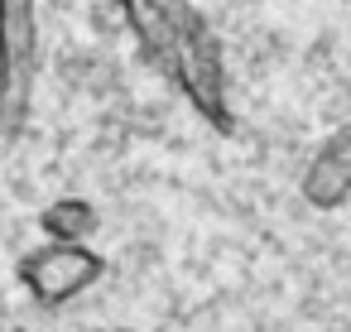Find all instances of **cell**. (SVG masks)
Listing matches in <instances>:
<instances>
[{
    "mask_svg": "<svg viewBox=\"0 0 351 332\" xmlns=\"http://www.w3.org/2000/svg\"><path fill=\"white\" fill-rule=\"evenodd\" d=\"M106 274V255L92 250L87 241H44L34 246L29 255H20L15 265V279L20 289L39 303V308H63L73 303L77 294H87L97 279Z\"/></svg>",
    "mask_w": 351,
    "mask_h": 332,
    "instance_id": "3957f363",
    "label": "cell"
},
{
    "mask_svg": "<svg viewBox=\"0 0 351 332\" xmlns=\"http://www.w3.org/2000/svg\"><path fill=\"white\" fill-rule=\"evenodd\" d=\"M97 226H101V217L87 198H53L39 212V231L53 236V241H92Z\"/></svg>",
    "mask_w": 351,
    "mask_h": 332,
    "instance_id": "5b68a950",
    "label": "cell"
},
{
    "mask_svg": "<svg viewBox=\"0 0 351 332\" xmlns=\"http://www.w3.org/2000/svg\"><path fill=\"white\" fill-rule=\"evenodd\" d=\"M125 29L140 44V58L217 130H236L231 111V78L217 29L193 0H116Z\"/></svg>",
    "mask_w": 351,
    "mask_h": 332,
    "instance_id": "6da1fadb",
    "label": "cell"
},
{
    "mask_svg": "<svg viewBox=\"0 0 351 332\" xmlns=\"http://www.w3.org/2000/svg\"><path fill=\"white\" fill-rule=\"evenodd\" d=\"M39 20L34 0H0V140H20L34 116Z\"/></svg>",
    "mask_w": 351,
    "mask_h": 332,
    "instance_id": "7a4b0ae2",
    "label": "cell"
},
{
    "mask_svg": "<svg viewBox=\"0 0 351 332\" xmlns=\"http://www.w3.org/2000/svg\"><path fill=\"white\" fill-rule=\"evenodd\" d=\"M298 193H303V202L317 207V212H332V207H341V202L351 198V126H337V130L317 145V154H313L308 169H303Z\"/></svg>",
    "mask_w": 351,
    "mask_h": 332,
    "instance_id": "277c9868",
    "label": "cell"
}]
</instances>
